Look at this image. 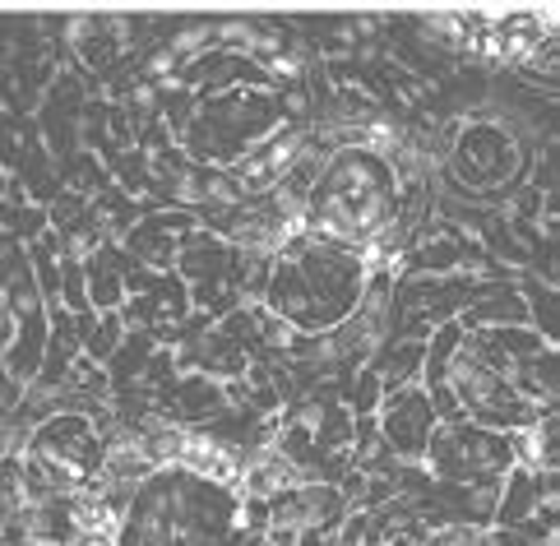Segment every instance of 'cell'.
<instances>
[{"label": "cell", "mask_w": 560, "mask_h": 546, "mask_svg": "<svg viewBox=\"0 0 560 546\" xmlns=\"http://www.w3.org/2000/svg\"><path fill=\"white\" fill-rule=\"evenodd\" d=\"M524 306H528V325L542 334L547 342H556V292L542 282H528L524 288Z\"/></svg>", "instance_id": "obj_7"}, {"label": "cell", "mask_w": 560, "mask_h": 546, "mask_svg": "<svg viewBox=\"0 0 560 546\" xmlns=\"http://www.w3.org/2000/svg\"><path fill=\"white\" fill-rule=\"evenodd\" d=\"M61 301H66V311H74V315H89L93 311V301H89V269H84V259H74V255H66Z\"/></svg>", "instance_id": "obj_8"}, {"label": "cell", "mask_w": 560, "mask_h": 546, "mask_svg": "<svg viewBox=\"0 0 560 546\" xmlns=\"http://www.w3.org/2000/svg\"><path fill=\"white\" fill-rule=\"evenodd\" d=\"M482 546H542V542L524 537L518 528H487V533H482ZM547 546H556V542H547Z\"/></svg>", "instance_id": "obj_10"}, {"label": "cell", "mask_w": 560, "mask_h": 546, "mask_svg": "<svg viewBox=\"0 0 560 546\" xmlns=\"http://www.w3.org/2000/svg\"><path fill=\"white\" fill-rule=\"evenodd\" d=\"M464 167L472 172V181L505 176L514 167L510 130L505 126H468V135H464Z\"/></svg>", "instance_id": "obj_3"}, {"label": "cell", "mask_w": 560, "mask_h": 546, "mask_svg": "<svg viewBox=\"0 0 560 546\" xmlns=\"http://www.w3.org/2000/svg\"><path fill=\"white\" fill-rule=\"evenodd\" d=\"M458 241H464V236H454V241H431V246H417L412 269H431V274H450V269H458Z\"/></svg>", "instance_id": "obj_9"}, {"label": "cell", "mask_w": 560, "mask_h": 546, "mask_svg": "<svg viewBox=\"0 0 560 546\" xmlns=\"http://www.w3.org/2000/svg\"><path fill=\"white\" fill-rule=\"evenodd\" d=\"M380 440L389 444L394 458L404 463H422L427 458V440L435 431V413H431V398L422 384H408V390H394L380 398Z\"/></svg>", "instance_id": "obj_1"}, {"label": "cell", "mask_w": 560, "mask_h": 546, "mask_svg": "<svg viewBox=\"0 0 560 546\" xmlns=\"http://www.w3.org/2000/svg\"><path fill=\"white\" fill-rule=\"evenodd\" d=\"M126 334H130V325H126V315H121V311L97 315V325H93L89 338H84V357H93V361H112L116 348L126 342Z\"/></svg>", "instance_id": "obj_5"}, {"label": "cell", "mask_w": 560, "mask_h": 546, "mask_svg": "<svg viewBox=\"0 0 560 546\" xmlns=\"http://www.w3.org/2000/svg\"><path fill=\"white\" fill-rule=\"evenodd\" d=\"M482 334H487L510 361H528V357H537V352L551 348V342L537 334V329H528V325H491V329H482Z\"/></svg>", "instance_id": "obj_4"}, {"label": "cell", "mask_w": 560, "mask_h": 546, "mask_svg": "<svg viewBox=\"0 0 560 546\" xmlns=\"http://www.w3.org/2000/svg\"><path fill=\"white\" fill-rule=\"evenodd\" d=\"M232 259H236L232 241L213 236V232H186L182 236V255H176V274H182L190 288H199V282H223L228 288Z\"/></svg>", "instance_id": "obj_2"}, {"label": "cell", "mask_w": 560, "mask_h": 546, "mask_svg": "<svg viewBox=\"0 0 560 546\" xmlns=\"http://www.w3.org/2000/svg\"><path fill=\"white\" fill-rule=\"evenodd\" d=\"M380 398H385V384H380V371H371V367L357 371V375L348 380V390H343V403H348L352 417L380 413Z\"/></svg>", "instance_id": "obj_6"}]
</instances>
